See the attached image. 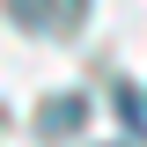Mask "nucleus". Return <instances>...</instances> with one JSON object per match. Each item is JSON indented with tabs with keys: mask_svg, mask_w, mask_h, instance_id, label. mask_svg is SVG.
<instances>
[{
	"mask_svg": "<svg viewBox=\"0 0 147 147\" xmlns=\"http://www.w3.org/2000/svg\"><path fill=\"white\" fill-rule=\"evenodd\" d=\"M81 118H88V103H81V96H59V103H44V132H74Z\"/></svg>",
	"mask_w": 147,
	"mask_h": 147,
	"instance_id": "obj_2",
	"label": "nucleus"
},
{
	"mask_svg": "<svg viewBox=\"0 0 147 147\" xmlns=\"http://www.w3.org/2000/svg\"><path fill=\"white\" fill-rule=\"evenodd\" d=\"M7 7H15L22 22H37V30H74L88 0H7Z\"/></svg>",
	"mask_w": 147,
	"mask_h": 147,
	"instance_id": "obj_1",
	"label": "nucleus"
}]
</instances>
